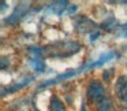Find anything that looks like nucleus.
Masks as SVG:
<instances>
[{"instance_id": "nucleus-1", "label": "nucleus", "mask_w": 127, "mask_h": 111, "mask_svg": "<svg viewBox=\"0 0 127 111\" xmlns=\"http://www.w3.org/2000/svg\"><path fill=\"white\" fill-rule=\"evenodd\" d=\"M81 50V45L77 41H59L44 48V54L51 58H67Z\"/></svg>"}, {"instance_id": "nucleus-13", "label": "nucleus", "mask_w": 127, "mask_h": 111, "mask_svg": "<svg viewBox=\"0 0 127 111\" xmlns=\"http://www.w3.org/2000/svg\"><path fill=\"white\" fill-rule=\"evenodd\" d=\"M81 111H86V108H85V106H82V107H81Z\"/></svg>"}, {"instance_id": "nucleus-12", "label": "nucleus", "mask_w": 127, "mask_h": 111, "mask_svg": "<svg viewBox=\"0 0 127 111\" xmlns=\"http://www.w3.org/2000/svg\"><path fill=\"white\" fill-rule=\"evenodd\" d=\"M120 30H122V36H123V37H127V23H124V25L122 26Z\"/></svg>"}, {"instance_id": "nucleus-5", "label": "nucleus", "mask_w": 127, "mask_h": 111, "mask_svg": "<svg viewBox=\"0 0 127 111\" xmlns=\"http://www.w3.org/2000/svg\"><path fill=\"white\" fill-rule=\"evenodd\" d=\"M115 93L127 107V75H120L115 84Z\"/></svg>"}, {"instance_id": "nucleus-10", "label": "nucleus", "mask_w": 127, "mask_h": 111, "mask_svg": "<svg viewBox=\"0 0 127 111\" xmlns=\"http://www.w3.org/2000/svg\"><path fill=\"white\" fill-rule=\"evenodd\" d=\"M111 110V100L105 97L98 106H97V111H109Z\"/></svg>"}, {"instance_id": "nucleus-9", "label": "nucleus", "mask_w": 127, "mask_h": 111, "mask_svg": "<svg viewBox=\"0 0 127 111\" xmlns=\"http://www.w3.org/2000/svg\"><path fill=\"white\" fill-rule=\"evenodd\" d=\"M49 111H66V107H64L63 102L59 99L58 96L53 95L51 97V102H49Z\"/></svg>"}, {"instance_id": "nucleus-6", "label": "nucleus", "mask_w": 127, "mask_h": 111, "mask_svg": "<svg viewBox=\"0 0 127 111\" xmlns=\"http://www.w3.org/2000/svg\"><path fill=\"white\" fill-rule=\"evenodd\" d=\"M75 26H77V29L81 33H88V32H92V30H97V25L86 17H81L79 19H77Z\"/></svg>"}, {"instance_id": "nucleus-2", "label": "nucleus", "mask_w": 127, "mask_h": 111, "mask_svg": "<svg viewBox=\"0 0 127 111\" xmlns=\"http://www.w3.org/2000/svg\"><path fill=\"white\" fill-rule=\"evenodd\" d=\"M86 96H88L89 102L92 104L98 106L102 100L105 99V88L98 80H92L88 85V89H86Z\"/></svg>"}, {"instance_id": "nucleus-8", "label": "nucleus", "mask_w": 127, "mask_h": 111, "mask_svg": "<svg viewBox=\"0 0 127 111\" xmlns=\"http://www.w3.org/2000/svg\"><path fill=\"white\" fill-rule=\"evenodd\" d=\"M33 80V75L32 77H26L23 81H19V82H15V84H12L11 86H8V88H1V95H6V92H8V93H14V92H17V91H19V89H22V88H25L28 84H30V81Z\"/></svg>"}, {"instance_id": "nucleus-3", "label": "nucleus", "mask_w": 127, "mask_h": 111, "mask_svg": "<svg viewBox=\"0 0 127 111\" xmlns=\"http://www.w3.org/2000/svg\"><path fill=\"white\" fill-rule=\"evenodd\" d=\"M30 58H29V64L36 70L37 73H42L45 70V62H44V50L37 47H30L28 48Z\"/></svg>"}, {"instance_id": "nucleus-4", "label": "nucleus", "mask_w": 127, "mask_h": 111, "mask_svg": "<svg viewBox=\"0 0 127 111\" xmlns=\"http://www.w3.org/2000/svg\"><path fill=\"white\" fill-rule=\"evenodd\" d=\"M29 10H30V4L29 3H21L19 6L15 7L14 12L6 19V23H8V25H17V23L29 12Z\"/></svg>"}, {"instance_id": "nucleus-7", "label": "nucleus", "mask_w": 127, "mask_h": 111, "mask_svg": "<svg viewBox=\"0 0 127 111\" xmlns=\"http://www.w3.org/2000/svg\"><path fill=\"white\" fill-rule=\"evenodd\" d=\"M70 7V3L68 1H66V0H63V1H52L51 4H48L47 10L51 12H53V14L56 15H62L64 14V12H67V10H68Z\"/></svg>"}, {"instance_id": "nucleus-11", "label": "nucleus", "mask_w": 127, "mask_h": 111, "mask_svg": "<svg viewBox=\"0 0 127 111\" xmlns=\"http://www.w3.org/2000/svg\"><path fill=\"white\" fill-rule=\"evenodd\" d=\"M112 74H113V70H112V69H111V70H107V71L102 73V78H104L105 81H109V78L112 77Z\"/></svg>"}]
</instances>
